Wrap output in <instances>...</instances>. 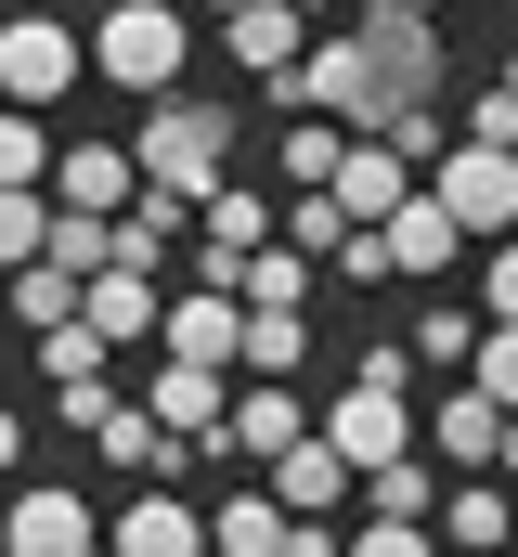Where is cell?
<instances>
[{
    "label": "cell",
    "mask_w": 518,
    "mask_h": 557,
    "mask_svg": "<svg viewBox=\"0 0 518 557\" xmlns=\"http://www.w3.org/2000/svg\"><path fill=\"white\" fill-rule=\"evenodd\" d=\"M104 557H208V519H195L169 480H143L118 519H104Z\"/></svg>",
    "instance_id": "10"
},
{
    "label": "cell",
    "mask_w": 518,
    "mask_h": 557,
    "mask_svg": "<svg viewBox=\"0 0 518 557\" xmlns=\"http://www.w3.org/2000/svg\"><path fill=\"white\" fill-rule=\"evenodd\" d=\"M285 519H298V506H285L272 480H247V493L208 519V557H285Z\"/></svg>",
    "instance_id": "19"
},
{
    "label": "cell",
    "mask_w": 518,
    "mask_h": 557,
    "mask_svg": "<svg viewBox=\"0 0 518 557\" xmlns=\"http://www.w3.org/2000/svg\"><path fill=\"white\" fill-rule=\"evenodd\" d=\"M311 273H324V260L272 234V247H247V285H234V298H247V311H311Z\"/></svg>",
    "instance_id": "22"
},
{
    "label": "cell",
    "mask_w": 518,
    "mask_h": 557,
    "mask_svg": "<svg viewBox=\"0 0 518 557\" xmlns=\"http://www.w3.org/2000/svg\"><path fill=\"white\" fill-rule=\"evenodd\" d=\"M298 13H337V0H298Z\"/></svg>",
    "instance_id": "41"
},
{
    "label": "cell",
    "mask_w": 518,
    "mask_h": 557,
    "mask_svg": "<svg viewBox=\"0 0 518 557\" xmlns=\"http://www.w3.org/2000/svg\"><path fill=\"white\" fill-rule=\"evenodd\" d=\"M428 195L467 234H518V143H441L428 156Z\"/></svg>",
    "instance_id": "4"
},
{
    "label": "cell",
    "mask_w": 518,
    "mask_h": 557,
    "mask_svg": "<svg viewBox=\"0 0 518 557\" xmlns=\"http://www.w3.org/2000/svg\"><path fill=\"white\" fill-rule=\"evenodd\" d=\"M506 91H518V65H506Z\"/></svg>",
    "instance_id": "42"
},
{
    "label": "cell",
    "mask_w": 518,
    "mask_h": 557,
    "mask_svg": "<svg viewBox=\"0 0 518 557\" xmlns=\"http://www.w3.org/2000/svg\"><path fill=\"white\" fill-rule=\"evenodd\" d=\"M52 195L91 208V221H118L130 195H143V156H130V143H65V156H52Z\"/></svg>",
    "instance_id": "15"
},
{
    "label": "cell",
    "mask_w": 518,
    "mask_h": 557,
    "mask_svg": "<svg viewBox=\"0 0 518 557\" xmlns=\"http://www.w3.org/2000/svg\"><path fill=\"white\" fill-rule=\"evenodd\" d=\"M311 363V311H247V363L234 376H298Z\"/></svg>",
    "instance_id": "26"
},
{
    "label": "cell",
    "mask_w": 518,
    "mask_h": 557,
    "mask_svg": "<svg viewBox=\"0 0 518 557\" xmlns=\"http://www.w3.org/2000/svg\"><path fill=\"white\" fill-rule=\"evenodd\" d=\"M324 441H337L350 467H388V454L428 441V416H415V389H363V376H350V389L324 403Z\"/></svg>",
    "instance_id": "5"
},
{
    "label": "cell",
    "mask_w": 518,
    "mask_h": 557,
    "mask_svg": "<svg viewBox=\"0 0 518 557\" xmlns=\"http://www.w3.org/2000/svg\"><path fill=\"white\" fill-rule=\"evenodd\" d=\"M363 519H441V454H388V467H363Z\"/></svg>",
    "instance_id": "20"
},
{
    "label": "cell",
    "mask_w": 518,
    "mask_h": 557,
    "mask_svg": "<svg viewBox=\"0 0 518 557\" xmlns=\"http://www.w3.org/2000/svg\"><path fill=\"white\" fill-rule=\"evenodd\" d=\"M221 52H234L247 78H285V65L311 52V13H298V0H247V13H221Z\"/></svg>",
    "instance_id": "16"
},
{
    "label": "cell",
    "mask_w": 518,
    "mask_h": 557,
    "mask_svg": "<svg viewBox=\"0 0 518 557\" xmlns=\"http://www.w3.org/2000/svg\"><path fill=\"white\" fill-rule=\"evenodd\" d=\"M52 247V182H0V273H26Z\"/></svg>",
    "instance_id": "24"
},
{
    "label": "cell",
    "mask_w": 518,
    "mask_h": 557,
    "mask_svg": "<svg viewBox=\"0 0 518 557\" xmlns=\"http://www.w3.org/2000/svg\"><path fill=\"white\" fill-rule=\"evenodd\" d=\"M506 480H518V416H506Z\"/></svg>",
    "instance_id": "39"
},
{
    "label": "cell",
    "mask_w": 518,
    "mask_h": 557,
    "mask_svg": "<svg viewBox=\"0 0 518 557\" xmlns=\"http://www.w3.org/2000/svg\"><path fill=\"white\" fill-rule=\"evenodd\" d=\"M13 467H26V416L0 403V480H13Z\"/></svg>",
    "instance_id": "37"
},
{
    "label": "cell",
    "mask_w": 518,
    "mask_h": 557,
    "mask_svg": "<svg viewBox=\"0 0 518 557\" xmlns=\"http://www.w3.org/2000/svg\"><path fill=\"white\" fill-rule=\"evenodd\" d=\"M39 260H52V273H104V260H118V221H91V208H65V195H52V247H39Z\"/></svg>",
    "instance_id": "25"
},
{
    "label": "cell",
    "mask_w": 518,
    "mask_h": 557,
    "mask_svg": "<svg viewBox=\"0 0 518 557\" xmlns=\"http://www.w3.org/2000/svg\"><path fill=\"white\" fill-rule=\"evenodd\" d=\"M428 532H441V557H506V532H518V480H506V467H480V480H454Z\"/></svg>",
    "instance_id": "9"
},
{
    "label": "cell",
    "mask_w": 518,
    "mask_h": 557,
    "mask_svg": "<svg viewBox=\"0 0 518 557\" xmlns=\"http://www.w3.org/2000/svg\"><path fill=\"white\" fill-rule=\"evenodd\" d=\"M65 311H78V273H52V260H26V273H13V324H26V337H39V324H65Z\"/></svg>",
    "instance_id": "30"
},
{
    "label": "cell",
    "mask_w": 518,
    "mask_h": 557,
    "mask_svg": "<svg viewBox=\"0 0 518 557\" xmlns=\"http://www.w3.org/2000/svg\"><path fill=\"white\" fill-rule=\"evenodd\" d=\"M130 156H143V182H169V195L208 208V182H234V117L195 104V91H156V117L130 131Z\"/></svg>",
    "instance_id": "1"
},
{
    "label": "cell",
    "mask_w": 518,
    "mask_h": 557,
    "mask_svg": "<svg viewBox=\"0 0 518 557\" xmlns=\"http://www.w3.org/2000/svg\"><path fill=\"white\" fill-rule=\"evenodd\" d=\"M454 260H467V221H454V208H441V195H428V182H415V195H402V208H388V273H415V285H441V273H454Z\"/></svg>",
    "instance_id": "14"
},
{
    "label": "cell",
    "mask_w": 518,
    "mask_h": 557,
    "mask_svg": "<svg viewBox=\"0 0 518 557\" xmlns=\"http://www.w3.org/2000/svg\"><path fill=\"white\" fill-rule=\"evenodd\" d=\"M350 557H441V532H428V519H363Z\"/></svg>",
    "instance_id": "33"
},
{
    "label": "cell",
    "mask_w": 518,
    "mask_h": 557,
    "mask_svg": "<svg viewBox=\"0 0 518 557\" xmlns=\"http://www.w3.org/2000/svg\"><path fill=\"white\" fill-rule=\"evenodd\" d=\"M480 324H493V311H428V324H415V363H441V376H467V350H480Z\"/></svg>",
    "instance_id": "31"
},
{
    "label": "cell",
    "mask_w": 518,
    "mask_h": 557,
    "mask_svg": "<svg viewBox=\"0 0 518 557\" xmlns=\"http://www.w3.org/2000/svg\"><path fill=\"white\" fill-rule=\"evenodd\" d=\"M259 480H272V493H285V506H298V519H337V506H350V480H363V467H350V454H337V441H324V416L298 428V441H285V454H272V467H259Z\"/></svg>",
    "instance_id": "12"
},
{
    "label": "cell",
    "mask_w": 518,
    "mask_h": 557,
    "mask_svg": "<svg viewBox=\"0 0 518 557\" xmlns=\"http://www.w3.org/2000/svg\"><path fill=\"white\" fill-rule=\"evenodd\" d=\"M104 350H118V337H104L91 311H65V324H39V376H52V389H65V376H104Z\"/></svg>",
    "instance_id": "27"
},
{
    "label": "cell",
    "mask_w": 518,
    "mask_h": 557,
    "mask_svg": "<svg viewBox=\"0 0 518 557\" xmlns=\"http://www.w3.org/2000/svg\"><path fill=\"white\" fill-rule=\"evenodd\" d=\"M350 376H363V389H415V337H363Z\"/></svg>",
    "instance_id": "34"
},
{
    "label": "cell",
    "mask_w": 518,
    "mask_h": 557,
    "mask_svg": "<svg viewBox=\"0 0 518 557\" xmlns=\"http://www.w3.org/2000/svg\"><path fill=\"white\" fill-rule=\"evenodd\" d=\"M467 376H480V389H493V403L518 416V324H480V350H467Z\"/></svg>",
    "instance_id": "32"
},
{
    "label": "cell",
    "mask_w": 518,
    "mask_h": 557,
    "mask_svg": "<svg viewBox=\"0 0 518 557\" xmlns=\"http://www.w3.org/2000/svg\"><path fill=\"white\" fill-rule=\"evenodd\" d=\"M78 65H91V39L65 26V13H0V104H65L78 91Z\"/></svg>",
    "instance_id": "3"
},
{
    "label": "cell",
    "mask_w": 518,
    "mask_h": 557,
    "mask_svg": "<svg viewBox=\"0 0 518 557\" xmlns=\"http://www.w3.org/2000/svg\"><path fill=\"white\" fill-rule=\"evenodd\" d=\"M208 13H247V0H208Z\"/></svg>",
    "instance_id": "40"
},
{
    "label": "cell",
    "mask_w": 518,
    "mask_h": 557,
    "mask_svg": "<svg viewBox=\"0 0 518 557\" xmlns=\"http://www.w3.org/2000/svg\"><path fill=\"white\" fill-rule=\"evenodd\" d=\"M52 156H65V143H52L39 104H0V182H52Z\"/></svg>",
    "instance_id": "28"
},
{
    "label": "cell",
    "mask_w": 518,
    "mask_h": 557,
    "mask_svg": "<svg viewBox=\"0 0 518 557\" xmlns=\"http://www.w3.org/2000/svg\"><path fill=\"white\" fill-rule=\"evenodd\" d=\"M0 532H13V557H104V519H91L65 480H26V493L0 506Z\"/></svg>",
    "instance_id": "8"
},
{
    "label": "cell",
    "mask_w": 518,
    "mask_h": 557,
    "mask_svg": "<svg viewBox=\"0 0 518 557\" xmlns=\"http://www.w3.org/2000/svg\"><path fill=\"white\" fill-rule=\"evenodd\" d=\"M388 13H454V0H388Z\"/></svg>",
    "instance_id": "38"
},
{
    "label": "cell",
    "mask_w": 518,
    "mask_h": 557,
    "mask_svg": "<svg viewBox=\"0 0 518 557\" xmlns=\"http://www.w3.org/2000/svg\"><path fill=\"white\" fill-rule=\"evenodd\" d=\"M428 454H441L454 480H480V467H506V403H493L480 376H454V389L428 403Z\"/></svg>",
    "instance_id": "7"
},
{
    "label": "cell",
    "mask_w": 518,
    "mask_h": 557,
    "mask_svg": "<svg viewBox=\"0 0 518 557\" xmlns=\"http://www.w3.org/2000/svg\"><path fill=\"white\" fill-rule=\"evenodd\" d=\"M480 311L518 324V234H493V260H480Z\"/></svg>",
    "instance_id": "35"
},
{
    "label": "cell",
    "mask_w": 518,
    "mask_h": 557,
    "mask_svg": "<svg viewBox=\"0 0 518 557\" xmlns=\"http://www.w3.org/2000/svg\"><path fill=\"white\" fill-rule=\"evenodd\" d=\"M337 156H350V117H285V143H272V169H285V195H311V182H337Z\"/></svg>",
    "instance_id": "23"
},
{
    "label": "cell",
    "mask_w": 518,
    "mask_h": 557,
    "mask_svg": "<svg viewBox=\"0 0 518 557\" xmlns=\"http://www.w3.org/2000/svg\"><path fill=\"white\" fill-rule=\"evenodd\" d=\"M350 234H363V221H350V208H337L324 182H311V195H285V247H311V260H337Z\"/></svg>",
    "instance_id": "29"
},
{
    "label": "cell",
    "mask_w": 518,
    "mask_h": 557,
    "mask_svg": "<svg viewBox=\"0 0 518 557\" xmlns=\"http://www.w3.org/2000/svg\"><path fill=\"white\" fill-rule=\"evenodd\" d=\"M52 416H65V428H78V441H91V428L118 416V389H104V376H65V389H52Z\"/></svg>",
    "instance_id": "36"
},
{
    "label": "cell",
    "mask_w": 518,
    "mask_h": 557,
    "mask_svg": "<svg viewBox=\"0 0 518 557\" xmlns=\"http://www.w3.org/2000/svg\"><path fill=\"white\" fill-rule=\"evenodd\" d=\"M415 182H428V169H415V156H402L388 131H350V156H337V182H324V195H337L350 221H388V208H402Z\"/></svg>",
    "instance_id": "13"
},
{
    "label": "cell",
    "mask_w": 518,
    "mask_h": 557,
    "mask_svg": "<svg viewBox=\"0 0 518 557\" xmlns=\"http://www.w3.org/2000/svg\"><path fill=\"white\" fill-rule=\"evenodd\" d=\"M298 428H311V403H298L285 376H234V416H221V441H208V454H234V467L259 480V467H272Z\"/></svg>",
    "instance_id": "6"
},
{
    "label": "cell",
    "mask_w": 518,
    "mask_h": 557,
    "mask_svg": "<svg viewBox=\"0 0 518 557\" xmlns=\"http://www.w3.org/2000/svg\"><path fill=\"white\" fill-rule=\"evenodd\" d=\"M91 65L118 78V91H182V65H195V26L169 13V0H104V26H91Z\"/></svg>",
    "instance_id": "2"
},
{
    "label": "cell",
    "mask_w": 518,
    "mask_h": 557,
    "mask_svg": "<svg viewBox=\"0 0 518 557\" xmlns=\"http://www.w3.org/2000/svg\"><path fill=\"white\" fill-rule=\"evenodd\" d=\"M78 311H91V324H104V337H156V324H169V298H156V273H130V260H104V273L78 285Z\"/></svg>",
    "instance_id": "18"
},
{
    "label": "cell",
    "mask_w": 518,
    "mask_h": 557,
    "mask_svg": "<svg viewBox=\"0 0 518 557\" xmlns=\"http://www.w3.org/2000/svg\"><path fill=\"white\" fill-rule=\"evenodd\" d=\"M156 350H169V363H247V298H234V285H195V298H169Z\"/></svg>",
    "instance_id": "11"
},
{
    "label": "cell",
    "mask_w": 518,
    "mask_h": 557,
    "mask_svg": "<svg viewBox=\"0 0 518 557\" xmlns=\"http://www.w3.org/2000/svg\"><path fill=\"white\" fill-rule=\"evenodd\" d=\"M143 403L182 428V441H221V416H234V363H156V389H143Z\"/></svg>",
    "instance_id": "17"
},
{
    "label": "cell",
    "mask_w": 518,
    "mask_h": 557,
    "mask_svg": "<svg viewBox=\"0 0 518 557\" xmlns=\"http://www.w3.org/2000/svg\"><path fill=\"white\" fill-rule=\"evenodd\" d=\"M506 557H518V532H506Z\"/></svg>",
    "instance_id": "43"
},
{
    "label": "cell",
    "mask_w": 518,
    "mask_h": 557,
    "mask_svg": "<svg viewBox=\"0 0 518 557\" xmlns=\"http://www.w3.org/2000/svg\"><path fill=\"white\" fill-rule=\"evenodd\" d=\"M195 221H208V247H272V234H285V195H259V182H208Z\"/></svg>",
    "instance_id": "21"
}]
</instances>
